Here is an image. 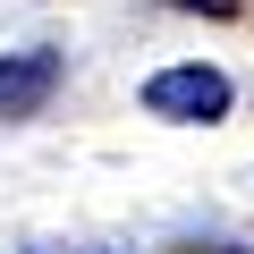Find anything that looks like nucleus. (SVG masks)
Segmentation results:
<instances>
[{"mask_svg":"<svg viewBox=\"0 0 254 254\" xmlns=\"http://www.w3.org/2000/svg\"><path fill=\"white\" fill-rule=\"evenodd\" d=\"M229 76L220 68H203V60H178V68H161V76H144V110L153 119H170V127H212V119H229Z\"/></svg>","mask_w":254,"mask_h":254,"instance_id":"obj_1","label":"nucleus"},{"mask_svg":"<svg viewBox=\"0 0 254 254\" xmlns=\"http://www.w3.org/2000/svg\"><path fill=\"white\" fill-rule=\"evenodd\" d=\"M60 76H68L60 51H9V60H0V119H34L60 93Z\"/></svg>","mask_w":254,"mask_h":254,"instance_id":"obj_2","label":"nucleus"},{"mask_svg":"<svg viewBox=\"0 0 254 254\" xmlns=\"http://www.w3.org/2000/svg\"><path fill=\"white\" fill-rule=\"evenodd\" d=\"M170 9H187V17H237V0H170Z\"/></svg>","mask_w":254,"mask_h":254,"instance_id":"obj_3","label":"nucleus"},{"mask_svg":"<svg viewBox=\"0 0 254 254\" xmlns=\"http://www.w3.org/2000/svg\"><path fill=\"white\" fill-rule=\"evenodd\" d=\"M43 254H68V246H43ZM76 254H119V246H76Z\"/></svg>","mask_w":254,"mask_h":254,"instance_id":"obj_4","label":"nucleus"},{"mask_svg":"<svg viewBox=\"0 0 254 254\" xmlns=\"http://www.w3.org/2000/svg\"><path fill=\"white\" fill-rule=\"evenodd\" d=\"M195 254H237V246H195Z\"/></svg>","mask_w":254,"mask_h":254,"instance_id":"obj_5","label":"nucleus"}]
</instances>
